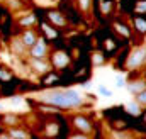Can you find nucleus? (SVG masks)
<instances>
[{"label":"nucleus","instance_id":"obj_1","mask_svg":"<svg viewBox=\"0 0 146 139\" xmlns=\"http://www.w3.org/2000/svg\"><path fill=\"white\" fill-rule=\"evenodd\" d=\"M44 104L54 105L58 109H76L83 104V97L76 90H51L41 95Z\"/></svg>","mask_w":146,"mask_h":139},{"label":"nucleus","instance_id":"obj_2","mask_svg":"<svg viewBox=\"0 0 146 139\" xmlns=\"http://www.w3.org/2000/svg\"><path fill=\"white\" fill-rule=\"evenodd\" d=\"M145 61H146V46H141V48H136V49L129 54L126 65H127V68H138V66H141Z\"/></svg>","mask_w":146,"mask_h":139},{"label":"nucleus","instance_id":"obj_3","mask_svg":"<svg viewBox=\"0 0 146 139\" xmlns=\"http://www.w3.org/2000/svg\"><path fill=\"white\" fill-rule=\"evenodd\" d=\"M46 51H48V46H46V41L37 37L36 42L29 48V54L31 58H44L46 56Z\"/></svg>","mask_w":146,"mask_h":139},{"label":"nucleus","instance_id":"obj_4","mask_svg":"<svg viewBox=\"0 0 146 139\" xmlns=\"http://www.w3.org/2000/svg\"><path fill=\"white\" fill-rule=\"evenodd\" d=\"M72 122H73V127H75V129H78V131H82V132H85V134H90L92 129H94L92 122H90L87 117H83V115H75Z\"/></svg>","mask_w":146,"mask_h":139},{"label":"nucleus","instance_id":"obj_5","mask_svg":"<svg viewBox=\"0 0 146 139\" xmlns=\"http://www.w3.org/2000/svg\"><path fill=\"white\" fill-rule=\"evenodd\" d=\"M51 61H53V66H54V68H65V66L70 63V58H68L65 53L56 51V53H53Z\"/></svg>","mask_w":146,"mask_h":139},{"label":"nucleus","instance_id":"obj_6","mask_svg":"<svg viewBox=\"0 0 146 139\" xmlns=\"http://www.w3.org/2000/svg\"><path fill=\"white\" fill-rule=\"evenodd\" d=\"M48 21L53 22L56 27H63V26L66 24V19L63 17V14H60V12H56V10L48 12Z\"/></svg>","mask_w":146,"mask_h":139},{"label":"nucleus","instance_id":"obj_7","mask_svg":"<svg viewBox=\"0 0 146 139\" xmlns=\"http://www.w3.org/2000/svg\"><path fill=\"white\" fill-rule=\"evenodd\" d=\"M31 66L36 70L37 73H48L49 71V65L46 61H42V58H31Z\"/></svg>","mask_w":146,"mask_h":139},{"label":"nucleus","instance_id":"obj_8","mask_svg":"<svg viewBox=\"0 0 146 139\" xmlns=\"http://www.w3.org/2000/svg\"><path fill=\"white\" fill-rule=\"evenodd\" d=\"M145 88H146V81L145 80H133V81L127 83V90H129L131 93H134V95H138V93L143 92Z\"/></svg>","mask_w":146,"mask_h":139},{"label":"nucleus","instance_id":"obj_9","mask_svg":"<svg viewBox=\"0 0 146 139\" xmlns=\"http://www.w3.org/2000/svg\"><path fill=\"white\" fill-rule=\"evenodd\" d=\"M36 39H37V36L34 34V31H33V29L26 31L24 34L21 36V41H22V42H24V44H26L27 48H31V46H33V44L36 42Z\"/></svg>","mask_w":146,"mask_h":139},{"label":"nucleus","instance_id":"obj_10","mask_svg":"<svg viewBox=\"0 0 146 139\" xmlns=\"http://www.w3.org/2000/svg\"><path fill=\"white\" fill-rule=\"evenodd\" d=\"M124 107H126V110L131 115H139L141 114V109H139V104L138 102H129V104H126Z\"/></svg>","mask_w":146,"mask_h":139},{"label":"nucleus","instance_id":"obj_11","mask_svg":"<svg viewBox=\"0 0 146 139\" xmlns=\"http://www.w3.org/2000/svg\"><path fill=\"white\" fill-rule=\"evenodd\" d=\"M9 136H10V138L27 139V138H29V132H26V131H22V129H15V127H12V129L9 131Z\"/></svg>","mask_w":146,"mask_h":139},{"label":"nucleus","instance_id":"obj_12","mask_svg":"<svg viewBox=\"0 0 146 139\" xmlns=\"http://www.w3.org/2000/svg\"><path fill=\"white\" fill-rule=\"evenodd\" d=\"M12 48H14V51H15V53H19V54H24V53H26V49H27V46H26L21 39H15V41L12 42Z\"/></svg>","mask_w":146,"mask_h":139},{"label":"nucleus","instance_id":"obj_13","mask_svg":"<svg viewBox=\"0 0 146 139\" xmlns=\"http://www.w3.org/2000/svg\"><path fill=\"white\" fill-rule=\"evenodd\" d=\"M114 29H115L121 36H124V37H127V36H129V27H127V26H124V24H121V22H114Z\"/></svg>","mask_w":146,"mask_h":139},{"label":"nucleus","instance_id":"obj_14","mask_svg":"<svg viewBox=\"0 0 146 139\" xmlns=\"http://www.w3.org/2000/svg\"><path fill=\"white\" fill-rule=\"evenodd\" d=\"M99 9H100V12H102V14H109L110 9H112V2H109V0H100Z\"/></svg>","mask_w":146,"mask_h":139},{"label":"nucleus","instance_id":"obj_15","mask_svg":"<svg viewBox=\"0 0 146 139\" xmlns=\"http://www.w3.org/2000/svg\"><path fill=\"white\" fill-rule=\"evenodd\" d=\"M134 26H136V29H138L139 32H146V21L145 19L136 17V19H134Z\"/></svg>","mask_w":146,"mask_h":139},{"label":"nucleus","instance_id":"obj_16","mask_svg":"<svg viewBox=\"0 0 146 139\" xmlns=\"http://www.w3.org/2000/svg\"><path fill=\"white\" fill-rule=\"evenodd\" d=\"M136 102H138L139 105H146V88L136 95Z\"/></svg>","mask_w":146,"mask_h":139},{"label":"nucleus","instance_id":"obj_17","mask_svg":"<svg viewBox=\"0 0 146 139\" xmlns=\"http://www.w3.org/2000/svg\"><path fill=\"white\" fill-rule=\"evenodd\" d=\"M34 21H36L34 15H27L26 19H21L19 24H21V26H31V24H34Z\"/></svg>","mask_w":146,"mask_h":139},{"label":"nucleus","instance_id":"obj_18","mask_svg":"<svg viewBox=\"0 0 146 139\" xmlns=\"http://www.w3.org/2000/svg\"><path fill=\"white\" fill-rule=\"evenodd\" d=\"M42 31L49 36V37H56V36H58V32H56L53 27H49V26H46V24H42Z\"/></svg>","mask_w":146,"mask_h":139},{"label":"nucleus","instance_id":"obj_19","mask_svg":"<svg viewBox=\"0 0 146 139\" xmlns=\"http://www.w3.org/2000/svg\"><path fill=\"white\" fill-rule=\"evenodd\" d=\"M76 2H78V7L82 10H88L90 9V3H92V0H76Z\"/></svg>","mask_w":146,"mask_h":139},{"label":"nucleus","instance_id":"obj_20","mask_svg":"<svg viewBox=\"0 0 146 139\" xmlns=\"http://www.w3.org/2000/svg\"><path fill=\"white\" fill-rule=\"evenodd\" d=\"M136 12H146V0L145 2H139L136 5Z\"/></svg>","mask_w":146,"mask_h":139},{"label":"nucleus","instance_id":"obj_21","mask_svg":"<svg viewBox=\"0 0 146 139\" xmlns=\"http://www.w3.org/2000/svg\"><path fill=\"white\" fill-rule=\"evenodd\" d=\"M94 63H95V65L104 63V56H102V54H99V53H97V54H94Z\"/></svg>","mask_w":146,"mask_h":139},{"label":"nucleus","instance_id":"obj_22","mask_svg":"<svg viewBox=\"0 0 146 139\" xmlns=\"http://www.w3.org/2000/svg\"><path fill=\"white\" fill-rule=\"evenodd\" d=\"M0 78H2V80H9L10 76H9V73H5L3 70H0Z\"/></svg>","mask_w":146,"mask_h":139},{"label":"nucleus","instance_id":"obj_23","mask_svg":"<svg viewBox=\"0 0 146 139\" xmlns=\"http://www.w3.org/2000/svg\"><path fill=\"white\" fill-rule=\"evenodd\" d=\"M9 2H10V7H14V9H17L21 5V2H17V0H9Z\"/></svg>","mask_w":146,"mask_h":139},{"label":"nucleus","instance_id":"obj_24","mask_svg":"<svg viewBox=\"0 0 146 139\" xmlns=\"http://www.w3.org/2000/svg\"><path fill=\"white\" fill-rule=\"evenodd\" d=\"M100 93H102V95H110V92L107 88H104V87H100Z\"/></svg>","mask_w":146,"mask_h":139},{"label":"nucleus","instance_id":"obj_25","mask_svg":"<svg viewBox=\"0 0 146 139\" xmlns=\"http://www.w3.org/2000/svg\"><path fill=\"white\" fill-rule=\"evenodd\" d=\"M5 122H9V124H14V122H15V117H5Z\"/></svg>","mask_w":146,"mask_h":139},{"label":"nucleus","instance_id":"obj_26","mask_svg":"<svg viewBox=\"0 0 146 139\" xmlns=\"http://www.w3.org/2000/svg\"><path fill=\"white\" fill-rule=\"evenodd\" d=\"M106 44H107V46H106L107 49H112V48H114V44H112V41H106Z\"/></svg>","mask_w":146,"mask_h":139},{"label":"nucleus","instance_id":"obj_27","mask_svg":"<svg viewBox=\"0 0 146 139\" xmlns=\"http://www.w3.org/2000/svg\"><path fill=\"white\" fill-rule=\"evenodd\" d=\"M124 85V80L122 78H117V87H122Z\"/></svg>","mask_w":146,"mask_h":139},{"label":"nucleus","instance_id":"obj_28","mask_svg":"<svg viewBox=\"0 0 146 139\" xmlns=\"http://www.w3.org/2000/svg\"><path fill=\"white\" fill-rule=\"evenodd\" d=\"M145 120H146V117H145Z\"/></svg>","mask_w":146,"mask_h":139}]
</instances>
